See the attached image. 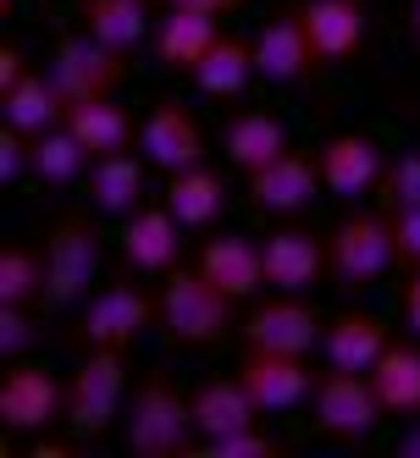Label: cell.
I'll return each mask as SVG.
<instances>
[{
	"label": "cell",
	"mask_w": 420,
	"mask_h": 458,
	"mask_svg": "<svg viewBox=\"0 0 420 458\" xmlns=\"http://www.w3.org/2000/svg\"><path fill=\"white\" fill-rule=\"evenodd\" d=\"M381 205L387 210H404V205H420V149H404L387 160V172H381Z\"/></svg>",
	"instance_id": "34"
},
{
	"label": "cell",
	"mask_w": 420,
	"mask_h": 458,
	"mask_svg": "<svg viewBox=\"0 0 420 458\" xmlns=\"http://www.w3.org/2000/svg\"><path fill=\"white\" fill-rule=\"evenodd\" d=\"M244 343L282 348V353H310L321 343V315L304 304V293H277V299H261L249 310Z\"/></svg>",
	"instance_id": "16"
},
{
	"label": "cell",
	"mask_w": 420,
	"mask_h": 458,
	"mask_svg": "<svg viewBox=\"0 0 420 458\" xmlns=\"http://www.w3.org/2000/svg\"><path fill=\"white\" fill-rule=\"evenodd\" d=\"M188 409H193V437H205V442L233 437V431H244V425L261 420V409H254V398L244 392L238 376L200 381V386H193V398H188Z\"/></svg>",
	"instance_id": "23"
},
{
	"label": "cell",
	"mask_w": 420,
	"mask_h": 458,
	"mask_svg": "<svg viewBox=\"0 0 420 458\" xmlns=\"http://www.w3.org/2000/svg\"><path fill=\"white\" fill-rule=\"evenodd\" d=\"M287 149H294V133H287V122L271 116V111H238V116L221 122V155H227L244 177L282 160Z\"/></svg>",
	"instance_id": "20"
},
{
	"label": "cell",
	"mask_w": 420,
	"mask_h": 458,
	"mask_svg": "<svg viewBox=\"0 0 420 458\" xmlns=\"http://www.w3.org/2000/svg\"><path fill=\"white\" fill-rule=\"evenodd\" d=\"M376 420H387V409L376 398L371 376L338 370V365H327L315 376V386H310V425L327 442H365L376 431Z\"/></svg>",
	"instance_id": "5"
},
{
	"label": "cell",
	"mask_w": 420,
	"mask_h": 458,
	"mask_svg": "<svg viewBox=\"0 0 420 458\" xmlns=\"http://www.w3.org/2000/svg\"><path fill=\"white\" fill-rule=\"evenodd\" d=\"M315 67H327V61H321L310 28H304V12L294 0V6H282L261 34H254V72L266 83H304Z\"/></svg>",
	"instance_id": "12"
},
{
	"label": "cell",
	"mask_w": 420,
	"mask_h": 458,
	"mask_svg": "<svg viewBox=\"0 0 420 458\" xmlns=\"http://www.w3.org/2000/svg\"><path fill=\"white\" fill-rule=\"evenodd\" d=\"M315 160L332 199H365V193L381 188V172H387V149L371 133H332L315 149Z\"/></svg>",
	"instance_id": "13"
},
{
	"label": "cell",
	"mask_w": 420,
	"mask_h": 458,
	"mask_svg": "<svg viewBox=\"0 0 420 458\" xmlns=\"http://www.w3.org/2000/svg\"><path fill=\"white\" fill-rule=\"evenodd\" d=\"M160 6H183V12H210V17H233L238 6H249V0H160Z\"/></svg>",
	"instance_id": "40"
},
{
	"label": "cell",
	"mask_w": 420,
	"mask_h": 458,
	"mask_svg": "<svg viewBox=\"0 0 420 458\" xmlns=\"http://www.w3.org/2000/svg\"><path fill=\"white\" fill-rule=\"evenodd\" d=\"M155 320H160V299H150L139 282H111L83 299L73 337H78V348H122L127 353Z\"/></svg>",
	"instance_id": "8"
},
{
	"label": "cell",
	"mask_w": 420,
	"mask_h": 458,
	"mask_svg": "<svg viewBox=\"0 0 420 458\" xmlns=\"http://www.w3.org/2000/svg\"><path fill=\"white\" fill-rule=\"evenodd\" d=\"M127 403V353L122 348H83V365L67 381V420L73 437H100Z\"/></svg>",
	"instance_id": "6"
},
{
	"label": "cell",
	"mask_w": 420,
	"mask_h": 458,
	"mask_svg": "<svg viewBox=\"0 0 420 458\" xmlns=\"http://www.w3.org/2000/svg\"><path fill=\"white\" fill-rule=\"evenodd\" d=\"M78 28L111 50H133L150 28V0H78Z\"/></svg>",
	"instance_id": "30"
},
{
	"label": "cell",
	"mask_w": 420,
	"mask_h": 458,
	"mask_svg": "<svg viewBox=\"0 0 420 458\" xmlns=\"http://www.w3.org/2000/svg\"><path fill=\"white\" fill-rule=\"evenodd\" d=\"M177 249H183V221L172 216V205H139L133 216H122V254L133 271L144 276L177 271Z\"/></svg>",
	"instance_id": "17"
},
{
	"label": "cell",
	"mask_w": 420,
	"mask_h": 458,
	"mask_svg": "<svg viewBox=\"0 0 420 458\" xmlns=\"http://www.w3.org/2000/svg\"><path fill=\"white\" fill-rule=\"evenodd\" d=\"M393 458H420V414L404 425V437L393 442Z\"/></svg>",
	"instance_id": "41"
},
{
	"label": "cell",
	"mask_w": 420,
	"mask_h": 458,
	"mask_svg": "<svg viewBox=\"0 0 420 458\" xmlns=\"http://www.w3.org/2000/svg\"><path fill=\"white\" fill-rule=\"evenodd\" d=\"M22 72H28V50L22 45H0V94H6Z\"/></svg>",
	"instance_id": "39"
},
{
	"label": "cell",
	"mask_w": 420,
	"mask_h": 458,
	"mask_svg": "<svg viewBox=\"0 0 420 458\" xmlns=\"http://www.w3.org/2000/svg\"><path fill=\"white\" fill-rule=\"evenodd\" d=\"M61 122L78 133V144L89 149V160L116 155V149H127V139H133V116L116 106V94H106V100H83V106H67V116H61Z\"/></svg>",
	"instance_id": "28"
},
{
	"label": "cell",
	"mask_w": 420,
	"mask_h": 458,
	"mask_svg": "<svg viewBox=\"0 0 420 458\" xmlns=\"http://www.w3.org/2000/svg\"><path fill=\"white\" fill-rule=\"evenodd\" d=\"M61 116H67V106H61V94L50 83V72H34L28 67L6 94H0V122H12L17 133H45V127H56Z\"/></svg>",
	"instance_id": "26"
},
{
	"label": "cell",
	"mask_w": 420,
	"mask_h": 458,
	"mask_svg": "<svg viewBox=\"0 0 420 458\" xmlns=\"http://www.w3.org/2000/svg\"><path fill=\"white\" fill-rule=\"evenodd\" d=\"M200 271L227 293V299H254L266 287V254L261 238H244V233H221L200 249Z\"/></svg>",
	"instance_id": "21"
},
{
	"label": "cell",
	"mask_w": 420,
	"mask_h": 458,
	"mask_svg": "<svg viewBox=\"0 0 420 458\" xmlns=\"http://www.w3.org/2000/svg\"><path fill=\"white\" fill-rule=\"evenodd\" d=\"M287 453L294 447H287L282 437H271V431H261V420L244 425V431H233V437L205 442V458H287Z\"/></svg>",
	"instance_id": "33"
},
{
	"label": "cell",
	"mask_w": 420,
	"mask_h": 458,
	"mask_svg": "<svg viewBox=\"0 0 420 458\" xmlns=\"http://www.w3.org/2000/svg\"><path fill=\"white\" fill-rule=\"evenodd\" d=\"M399 310H404V326L420 337V266L404 271V293H399Z\"/></svg>",
	"instance_id": "38"
},
{
	"label": "cell",
	"mask_w": 420,
	"mask_h": 458,
	"mask_svg": "<svg viewBox=\"0 0 420 458\" xmlns=\"http://www.w3.org/2000/svg\"><path fill=\"white\" fill-rule=\"evenodd\" d=\"M254 78H261L254 72V39H238V34H221L205 50V61L193 67V83L205 94H216V100H238Z\"/></svg>",
	"instance_id": "27"
},
{
	"label": "cell",
	"mask_w": 420,
	"mask_h": 458,
	"mask_svg": "<svg viewBox=\"0 0 420 458\" xmlns=\"http://www.w3.org/2000/svg\"><path fill=\"white\" fill-rule=\"evenodd\" d=\"M167 205L183 226H210L221 216V205H227V182H221V172H210L205 160L188 172H167Z\"/></svg>",
	"instance_id": "29"
},
{
	"label": "cell",
	"mask_w": 420,
	"mask_h": 458,
	"mask_svg": "<svg viewBox=\"0 0 420 458\" xmlns=\"http://www.w3.org/2000/svg\"><path fill=\"white\" fill-rule=\"evenodd\" d=\"M12 6H17V0H0V12H6V17H12Z\"/></svg>",
	"instance_id": "44"
},
{
	"label": "cell",
	"mask_w": 420,
	"mask_h": 458,
	"mask_svg": "<svg viewBox=\"0 0 420 458\" xmlns=\"http://www.w3.org/2000/svg\"><path fill=\"white\" fill-rule=\"evenodd\" d=\"M45 72L61 94V106H83V100H106V94H116L127 83V50H111L100 45L94 34H67V39H56L50 61H45Z\"/></svg>",
	"instance_id": "7"
},
{
	"label": "cell",
	"mask_w": 420,
	"mask_h": 458,
	"mask_svg": "<svg viewBox=\"0 0 420 458\" xmlns=\"http://www.w3.org/2000/svg\"><path fill=\"white\" fill-rule=\"evenodd\" d=\"M387 343H393V326H387L376 310H338L327 320V332H321V353H327V365L360 370V376H371V365L381 359Z\"/></svg>",
	"instance_id": "19"
},
{
	"label": "cell",
	"mask_w": 420,
	"mask_h": 458,
	"mask_svg": "<svg viewBox=\"0 0 420 458\" xmlns=\"http://www.w3.org/2000/svg\"><path fill=\"white\" fill-rule=\"evenodd\" d=\"M216 39H221V22L210 12H183V6H172L167 17H160V28H155V61L167 72H193Z\"/></svg>",
	"instance_id": "24"
},
{
	"label": "cell",
	"mask_w": 420,
	"mask_h": 458,
	"mask_svg": "<svg viewBox=\"0 0 420 458\" xmlns=\"http://www.w3.org/2000/svg\"><path fill=\"white\" fill-rule=\"evenodd\" d=\"M387 266H399L393 254V221L387 210H348L327 233V276L338 293H365L387 276Z\"/></svg>",
	"instance_id": "4"
},
{
	"label": "cell",
	"mask_w": 420,
	"mask_h": 458,
	"mask_svg": "<svg viewBox=\"0 0 420 458\" xmlns=\"http://www.w3.org/2000/svg\"><path fill=\"white\" fill-rule=\"evenodd\" d=\"M28 160H34V139L17 133L12 122H0V182H17L28 172Z\"/></svg>",
	"instance_id": "37"
},
{
	"label": "cell",
	"mask_w": 420,
	"mask_h": 458,
	"mask_svg": "<svg viewBox=\"0 0 420 458\" xmlns=\"http://www.w3.org/2000/svg\"><path fill=\"white\" fill-rule=\"evenodd\" d=\"M83 160H89V149L78 144V133H73L67 122H56V127H45V133H34V160H28V177L61 188V182H73V177L83 172Z\"/></svg>",
	"instance_id": "31"
},
{
	"label": "cell",
	"mask_w": 420,
	"mask_h": 458,
	"mask_svg": "<svg viewBox=\"0 0 420 458\" xmlns=\"http://www.w3.org/2000/svg\"><path fill=\"white\" fill-rule=\"evenodd\" d=\"M94 276H100V226L89 210H61L45 233V304H83L94 293Z\"/></svg>",
	"instance_id": "2"
},
{
	"label": "cell",
	"mask_w": 420,
	"mask_h": 458,
	"mask_svg": "<svg viewBox=\"0 0 420 458\" xmlns=\"http://www.w3.org/2000/svg\"><path fill=\"white\" fill-rule=\"evenodd\" d=\"M371 386L387 409V420H415L420 414V337H393L371 365Z\"/></svg>",
	"instance_id": "22"
},
{
	"label": "cell",
	"mask_w": 420,
	"mask_h": 458,
	"mask_svg": "<svg viewBox=\"0 0 420 458\" xmlns=\"http://www.w3.org/2000/svg\"><path fill=\"white\" fill-rule=\"evenodd\" d=\"M387 221H393V254H399V266L415 271L420 266V205L387 210Z\"/></svg>",
	"instance_id": "36"
},
{
	"label": "cell",
	"mask_w": 420,
	"mask_h": 458,
	"mask_svg": "<svg viewBox=\"0 0 420 458\" xmlns=\"http://www.w3.org/2000/svg\"><path fill=\"white\" fill-rule=\"evenodd\" d=\"M249 205L254 210H266V216H299L310 199L327 182H321V160L304 155V149H287L282 160H271V166L261 172H249Z\"/></svg>",
	"instance_id": "14"
},
{
	"label": "cell",
	"mask_w": 420,
	"mask_h": 458,
	"mask_svg": "<svg viewBox=\"0 0 420 458\" xmlns=\"http://www.w3.org/2000/svg\"><path fill=\"white\" fill-rule=\"evenodd\" d=\"M34 458H73V447H67V442H39Z\"/></svg>",
	"instance_id": "43"
},
{
	"label": "cell",
	"mask_w": 420,
	"mask_h": 458,
	"mask_svg": "<svg viewBox=\"0 0 420 458\" xmlns=\"http://www.w3.org/2000/svg\"><path fill=\"white\" fill-rule=\"evenodd\" d=\"M233 376L244 381V392L254 398V409H261V414L299 409L310 398V386H315L304 353H282V348H261V343H244Z\"/></svg>",
	"instance_id": "9"
},
{
	"label": "cell",
	"mask_w": 420,
	"mask_h": 458,
	"mask_svg": "<svg viewBox=\"0 0 420 458\" xmlns=\"http://www.w3.org/2000/svg\"><path fill=\"white\" fill-rule=\"evenodd\" d=\"M139 149L160 172H188V166L205 160V127L177 94H160L150 106V116H144V127H139Z\"/></svg>",
	"instance_id": "11"
},
{
	"label": "cell",
	"mask_w": 420,
	"mask_h": 458,
	"mask_svg": "<svg viewBox=\"0 0 420 458\" xmlns=\"http://www.w3.org/2000/svg\"><path fill=\"white\" fill-rule=\"evenodd\" d=\"M261 254H266V287L277 293H310L327 271V238L310 226H277L261 238Z\"/></svg>",
	"instance_id": "15"
},
{
	"label": "cell",
	"mask_w": 420,
	"mask_h": 458,
	"mask_svg": "<svg viewBox=\"0 0 420 458\" xmlns=\"http://www.w3.org/2000/svg\"><path fill=\"white\" fill-rule=\"evenodd\" d=\"M61 414H67V381H56L45 365L12 359L6 376H0V425L17 437H34Z\"/></svg>",
	"instance_id": "10"
},
{
	"label": "cell",
	"mask_w": 420,
	"mask_h": 458,
	"mask_svg": "<svg viewBox=\"0 0 420 458\" xmlns=\"http://www.w3.org/2000/svg\"><path fill=\"white\" fill-rule=\"evenodd\" d=\"M89 205L100 216H133L144 205V160L133 149L100 155L89 166Z\"/></svg>",
	"instance_id": "25"
},
{
	"label": "cell",
	"mask_w": 420,
	"mask_h": 458,
	"mask_svg": "<svg viewBox=\"0 0 420 458\" xmlns=\"http://www.w3.org/2000/svg\"><path fill=\"white\" fill-rule=\"evenodd\" d=\"M45 299V249L6 243L0 249V304H39Z\"/></svg>",
	"instance_id": "32"
},
{
	"label": "cell",
	"mask_w": 420,
	"mask_h": 458,
	"mask_svg": "<svg viewBox=\"0 0 420 458\" xmlns=\"http://www.w3.org/2000/svg\"><path fill=\"white\" fill-rule=\"evenodd\" d=\"M233 304L200 266L193 271H167V287H160V326L177 348H216L233 332Z\"/></svg>",
	"instance_id": "3"
},
{
	"label": "cell",
	"mask_w": 420,
	"mask_h": 458,
	"mask_svg": "<svg viewBox=\"0 0 420 458\" xmlns=\"http://www.w3.org/2000/svg\"><path fill=\"white\" fill-rule=\"evenodd\" d=\"M299 12H304V28H310V39H315L327 67L360 55V45L371 34V6L365 0H299Z\"/></svg>",
	"instance_id": "18"
},
{
	"label": "cell",
	"mask_w": 420,
	"mask_h": 458,
	"mask_svg": "<svg viewBox=\"0 0 420 458\" xmlns=\"http://www.w3.org/2000/svg\"><path fill=\"white\" fill-rule=\"evenodd\" d=\"M39 343V326H34V304H0V359H22L28 348Z\"/></svg>",
	"instance_id": "35"
},
{
	"label": "cell",
	"mask_w": 420,
	"mask_h": 458,
	"mask_svg": "<svg viewBox=\"0 0 420 458\" xmlns=\"http://www.w3.org/2000/svg\"><path fill=\"white\" fill-rule=\"evenodd\" d=\"M404 22H409V39H415V50H420V0H409V6H404Z\"/></svg>",
	"instance_id": "42"
},
{
	"label": "cell",
	"mask_w": 420,
	"mask_h": 458,
	"mask_svg": "<svg viewBox=\"0 0 420 458\" xmlns=\"http://www.w3.org/2000/svg\"><path fill=\"white\" fill-rule=\"evenodd\" d=\"M193 437V409L172 386L167 370H150L144 381L127 386L122 403V442L133 458H183Z\"/></svg>",
	"instance_id": "1"
}]
</instances>
